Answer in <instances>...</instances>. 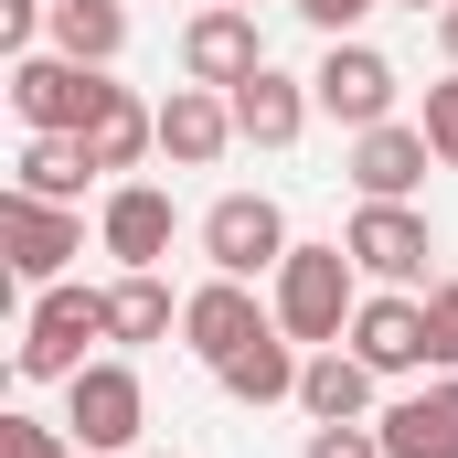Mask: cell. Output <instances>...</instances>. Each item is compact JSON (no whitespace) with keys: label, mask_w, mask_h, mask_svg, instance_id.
Wrapping results in <instances>:
<instances>
[{"label":"cell","mask_w":458,"mask_h":458,"mask_svg":"<svg viewBox=\"0 0 458 458\" xmlns=\"http://www.w3.org/2000/svg\"><path fill=\"white\" fill-rule=\"evenodd\" d=\"M43 32H54V0H0V43L11 54H43Z\"/></svg>","instance_id":"obj_27"},{"label":"cell","mask_w":458,"mask_h":458,"mask_svg":"<svg viewBox=\"0 0 458 458\" xmlns=\"http://www.w3.org/2000/svg\"><path fill=\"white\" fill-rule=\"evenodd\" d=\"M267 64V32H256V11H234V0H203L192 21H182V86H245Z\"/></svg>","instance_id":"obj_11"},{"label":"cell","mask_w":458,"mask_h":458,"mask_svg":"<svg viewBox=\"0 0 458 458\" xmlns=\"http://www.w3.org/2000/svg\"><path fill=\"white\" fill-rule=\"evenodd\" d=\"M256 331H277V310L256 299V277H203V288L182 299V352H192L203 373H214V362H234Z\"/></svg>","instance_id":"obj_8"},{"label":"cell","mask_w":458,"mask_h":458,"mask_svg":"<svg viewBox=\"0 0 458 458\" xmlns=\"http://www.w3.org/2000/svg\"><path fill=\"white\" fill-rule=\"evenodd\" d=\"M86 182H97L86 139H64V128H21V160H11V192H32V203H86Z\"/></svg>","instance_id":"obj_20"},{"label":"cell","mask_w":458,"mask_h":458,"mask_svg":"<svg viewBox=\"0 0 458 458\" xmlns=\"http://www.w3.org/2000/svg\"><path fill=\"white\" fill-rule=\"evenodd\" d=\"M416 128H427V149H437V171H458V64L437 75V86H427V117H416Z\"/></svg>","instance_id":"obj_25"},{"label":"cell","mask_w":458,"mask_h":458,"mask_svg":"<svg viewBox=\"0 0 458 458\" xmlns=\"http://www.w3.org/2000/svg\"><path fill=\"white\" fill-rule=\"evenodd\" d=\"M310 97H320V117H342V128H384L394 117V97H405V75L352 32V43H331L320 64H310Z\"/></svg>","instance_id":"obj_9"},{"label":"cell","mask_w":458,"mask_h":458,"mask_svg":"<svg viewBox=\"0 0 458 458\" xmlns=\"http://www.w3.org/2000/svg\"><path fill=\"white\" fill-rule=\"evenodd\" d=\"M234 11H256V0H234Z\"/></svg>","instance_id":"obj_32"},{"label":"cell","mask_w":458,"mask_h":458,"mask_svg":"<svg viewBox=\"0 0 458 458\" xmlns=\"http://www.w3.org/2000/svg\"><path fill=\"white\" fill-rule=\"evenodd\" d=\"M342 245H352V267H362L373 288H437V277H427V256H437V225H427L416 203H352Z\"/></svg>","instance_id":"obj_5"},{"label":"cell","mask_w":458,"mask_h":458,"mask_svg":"<svg viewBox=\"0 0 458 458\" xmlns=\"http://www.w3.org/2000/svg\"><path fill=\"white\" fill-rule=\"evenodd\" d=\"M234 139H245V128H234L225 86H171V97H160V160H171V171H214Z\"/></svg>","instance_id":"obj_13"},{"label":"cell","mask_w":458,"mask_h":458,"mask_svg":"<svg viewBox=\"0 0 458 458\" xmlns=\"http://www.w3.org/2000/svg\"><path fill=\"white\" fill-rule=\"evenodd\" d=\"M107 342V288H86V277H64V288H32V310H21V384H75L86 362Z\"/></svg>","instance_id":"obj_2"},{"label":"cell","mask_w":458,"mask_h":458,"mask_svg":"<svg viewBox=\"0 0 458 458\" xmlns=\"http://www.w3.org/2000/svg\"><path fill=\"white\" fill-rule=\"evenodd\" d=\"M182 331V299L160 288V267H117V288H107V342L117 352H149V342H171Z\"/></svg>","instance_id":"obj_21"},{"label":"cell","mask_w":458,"mask_h":458,"mask_svg":"<svg viewBox=\"0 0 458 458\" xmlns=\"http://www.w3.org/2000/svg\"><path fill=\"white\" fill-rule=\"evenodd\" d=\"M437 43H448V64H458V0H448V11H437Z\"/></svg>","instance_id":"obj_29"},{"label":"cell","mask_w":458,"mask_h":458,"mask_svg":"<svg viewBox=\"0 0 458 458\" xmlns=\"http://www.w3.org/2000/svg\"><path fill=\"white\" fill-rule=\"evenodd\" d=\"M299 373H310V352L288 342V331H256L234 362H214V384H225L234 405H299Z\"/></svg>","instance_id":"obj_19"},{"label":"cell","mask_w":458,"mask_h":458,"mask_svg":"<svg viewBox=\"0 0 458 458\" xmlns=\"http://www.w3.org/2000/svg\"><path fill=\"white\" fill-rule=\"evenodd\" d=\"M373 384H384V373L352 342H331V352H310V373H299V416H310V427H373V416H384Z\"/></svg>","instance_id":"obj_16"},{"label":"cell","mask_w":458,"mask_h":458,"mask_svg":"<svg viewBox=\"0 0 458 458\" xmlns=\"http://www.w3.org/2000/svg\"><path fill=\"white\" fill-rule=\"evenodd\" d=\"M310 117H320V97H310V75H288V64H256V75L234 86V128H245V149H299Z\"/></svg>","instance_id":"obj_14"},{"label":"cell","mask_w":458,"mask_h":458,"mask_svg":"<svg viewBox=\"0 0 458 458\" xmlns=\"http://www.w3.org/2000/svg\"><path fill=\"white\" fill-rule=\"evenodd\" d=\"M43 43L75 54V64H117L128 54V0H54V32Z\"/></svg>","instance_id":"obj_22"},{"label":"cell","mask_w":458,"mask_h":458,"mask_svg":"<svg viewBox=\"0 0 458 458\" xmlns=\"http://www.w3.org/2000/svg\"><path fill=\"white\" fill-rule=\"evenodd\" d=\"M437 171L427 128L416 117H384V128H352V192L362 203H416V182Z\"/></svg>","instance_id":"obj_12"},{"label":"cell","mask_w":458,"mask_h":458,"mask_svg":"<svg viewBox=\"0 0 458 458\" xmlns=\"http://www.w3.org/2000/svg\"><path fill=\"white\" fill-rule=\"evenodd\" d=\"M427 373H458V277L427 288Z\"/></svg>","instance_id":"obj_24"},{"label":"cell","mask_w":458,"mask_h":458,"mask_svg":"<svg viewBox=\"0 0 458 458\" xmlns=\"http://www.w3.org/2000/svg\"><path fill=\"white\" fill-rule=\"evenodd\" d=\"M128 458H160V448H128Z\"/></svg>","instance_id":"obj_31"},{"label":"cell","mask_w":458,"mask_h":458,"mask_svg":"<svg viewBox=\"0 0 458 458\" xmlns=\"http://www.w3.org/2000/svg\"><path fill=\"white\" fill-rule=\"evenodd\" d=\"M288 11H299V21H310L320 43H352V32H362V21H373L384 0H288Z\"/></svg>","instance_id":"obj_26"},{"label":"cell","mask_w":458,"mask_h":458,"mask_svg":"<svg viewBox=\"0 0 458 458\" xmlns=\"http://www.w3.org/2000/svg\"><path fill=\"white\" fill-rule=\"evenodd\" d=\"M0 458H86L75 427H43V416H0Z\"/></svg>","instance_id":"obj_23"},{"label":"cell","mask_w":458,"mask_h":458,"mask_svg":"<svg viewBox=\"0 0 458 458\" xmlns=\"http://www.w3.org/2000/svg\"><path fill=\"white\" fill-rule=\"evenodd\" d=\"M405 11H448V0H405Z\"/></svg>","instance_id":"obj_30"},{"label":"cell","mask_w":458,"mask_h":458,"mask_svg":"<svg viewBox=\"0 0 458 458\" xmlns=\"http://www.w3.org/2000/svg\"><path fill=\"white\" fill-rule=\"evenodd\" d=\"M299 458H384V427H310Z\"/></svg>","instance_id":"obj_28"},{"label":"cell","mask_w":458,"mask_h":458,"mask_svg":"<svg viewBox=\"0 0 458 458\" xmlns=\"http://www.w3.org/2000/svg\"><path fill=\"white\" fill-rule=\"evenodd\" d=\"M107 64H75V54H54V43H43V54H11V117H21V128H64V139H75V128H86V117L107 107Z\"/></svg>","instance_id":"obj_4"},{"label":"cell","mask_w":458,"mask_h":458,"mask_svg":"<svg viewBox=\"0 0 458 458\" xmlns=\"http://www.w3.org/2000/svg\"><path fill=\"white\" fill-rule=\"evenodd\" d=\"M384 384H405V373H427V288H362V310H352L342 331Z\"/></svg>","instance_id":"obj_10"},{"label":"cell","mask_w":458,"mask_h":458,"mask_svg":"<svg viewBox=\"0 0 458 458\" xmlns=\"http://www.w3.org/2000/svg\"><path fill=\"white\" fill-rule=\"evenodd\" d=\"M64 427H75V448H86V458H128V448H139V427H149V384H139L117 352H97V362L64 384Z\"/></svg>","instance_id":"obj_3"},{"label":"cell","mask_w":458,"mask_h":458,"mask_svg":"<svg viewBox=\"0 0 458 458\" xmlns=\"http://www.w3.org/2000/svg\"><path fill=\"white\" fill-rule=\"evenodd\" d=\"M362 267H352V245H288V267L267 277V310H277V331L299 352H331L352 331V310H362Z\"/></svg>","instance_id":"obj_1"},{"label":"cell","mask_w":458,"mask_h":458,"mask_svg":"<svg viewBox=\"0 0 458 458\" xmlns=\"http://www.w3.org/2000/svg\"><path fill=\"white\" fill-rule=\"evenodd\" d=\"M373 427H384V458H458V373L405 384Z\"/></svg>","instance_id":"obj_15"},{"label":"cell","mask_w":458,"mask_h":458,"mask_svg":"<svg viewBox=\"0 0 458 458\" xmlns=\"http://www.w3.org/2000/svg\"><path fill=\"white\" fill-rule=\"evenodd\" d=\"M97 245H107L117 267H160L171 256V192L160 182H117L107 203H97Z\"/></svg>","instance_id":"obj_17"},{"label":"cell","mask_w":458,"mask_h":458,"mask_svg":"<svg viewBox=\"0 0 458 458\" xmlns=\"http://www.w3.org/2000/svg\"><path fill=\"white\" fill-rule=\"evenodd\" d=\"M288 214L267 203V192H225L214 214H203V256H214V277H277L288 267Z\"/></svg>","instance_id":"obj_7"},{"label":"cell","mask_w":458,"mask_h":458,"mask_svg":"<svg viewBox=\"0 0 458 458\" xmlns=\"http://www.w3.org/2000/svg\"><path fill=\"white\" fill-rule=\"evenodd\" d=\"M0 245H11V277H21V288H64L75 256H86V214L11 192V203H0Z\"/></svg>","instance_id":"obj_6"},{"label":"cell","mask_w":458,"mask_h":458,"mask_svg":"<svg viewBox=\"0 0 458 458\" xmlns=\"http://www.w3.org/2000/svg\"><path fill=\"white\" fill-rule=\"evenodd\" d=\"M75 139H86V160H97L107 182H128V171L160 149V107H149V97H128V86H107V107L86 117Z\"/></svg>","instance_id":"obj_18"}]
</instances>
